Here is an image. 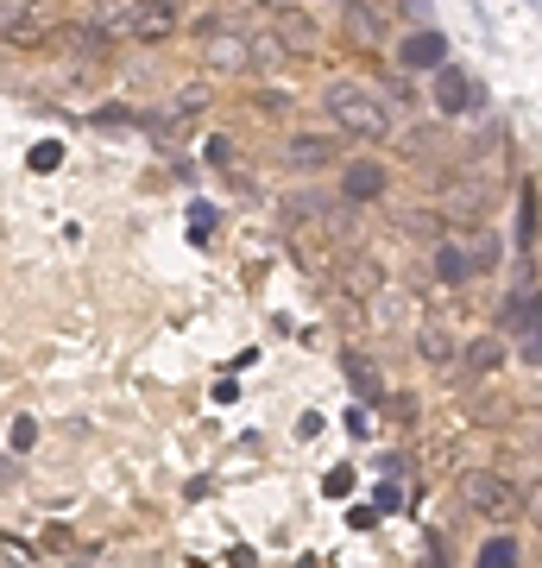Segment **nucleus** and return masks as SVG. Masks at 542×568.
<instances>
[{
	"instance_id": "f257e3e1",
	"label": "nucleus",
	"mask_w": 542,
	"mask_h": 568,
	"mask_svg": "<svg viewBox=\"0 0 542 568\" xmlns=\"http://www.w3.org/2000/svg\"><path fill=\"white\" fill-rule=\"evenodd\" d=\"M328 121H341V133H360V140H379L385 126V102L360 82H328Z\"/></svg>"
},
{
	"instance_id": "f03ea898",
	"label": "nucleus",
	"mask_w": 542,
	"mask_h": 568,
	"mask_svg": "<svg viewBox=\"0 0 542 568\" xmlns=\"http://www.w3.org/2000/svg\"><path fill=\"white\" fill-rule=\"evenodd\" d=\"M467 506L480 511V518H492V525H511L523 511V493L504 480V474H467Z\"/></svg>"
},
{
	"instance_id": "7ed1b4c3",
	"label": "nucleus",
	"mask_w": 542,
	"mask_h": 568,
	"mask_svg": "<svg viewBox=\"0 0 542 568\" xmlns=\"http://www.w3.org/2000/svg\"><path fill=\"white\" fill-rule=\"evenodd\" d=\"M171 26H177V13H171V7H158V0H140V7H126V32H133V39H145V44L171 39Z\"/></svg>"
},
{
	"instance_id": "20e7f679",
	"label": "nucleus",
	"mask_w": 542,
	"mask_h": 568,
	"mask_svg": "<svg viewBox=\"0 0 542 568\" xmlns=\"http://www.w3.org/2000/svg\"><path fill=\"white\" fill-rule=\"evenodd\" d=\"M278 39H284V51H297V58H316L321 51V32L309 26V13H297V7L278 13Z\"/></svg>"
},
{
	"instance_id": "39448f33",
	"label": "nucleus",
	"mask_w": 542,
	"mask_h": 568,
	"mask_svg": "<svg viewBox=\"0 0 542 568\" xmlns=\"http://www.w3.org/2000/svg\"><path fill=\"white\" fill-rule=\"evenodd\" d=\"M436 108H442V114H467V108H473V82H467L461 70H436Z\"/></svg>"
},
{
	"instance_id": "423d86ee",
	"label": "nucleus",
	"mask_w": 542,
	"mask_h": 568,
	"mask_svg": "<svg viewBox=\"0 0 542 568\" xmlns=\"http://www.w3.org/2000/svg\"><path fill=\"white\" fill-rule=\"evenodd\" d=\"M44 39V7H7V44H39Z\"/></svg>"
},
{
	"instance_id": "0eeeda50",
	"label": "nucleus",
	"mask_w": 542,
	"mask_h": 568,
	"mask_svg": "<svg viewBox=\"0 0 542 568\" xmlns=\"http://www.w3.org/2000/svg\"><path fill=\"white\" fill-rule=\"evenodd\" d=\"M341 190H347V203H372V196L385 190V171H379V164H347Z\"/></svg>"
},
{
	"instance_id": "6e6552de",
	"label": "nucleus",
	"mask_w": 542,
	"mask_h": 568,
	"mask_svg": "<svg viewBox=\"0 0 542 568\" xmlns=\"http://www.w3.org/2000/svg\"><path fill=\"white\" fill-rule=\"evenodd\" d=\"M436 265H442V278H448V284H461L467 272L480 265V253H473V241H467V246H454V241H448L442 253H436Z\"/></svg>"
},
{
	"instance_id": "1a4fd4ad",
	"label": "nucleus",
	"mask_w": 542,
	"mask_h": 568,
	"mask_svg": "<svg viewBox=\"0 0 542 568\" xmlns=\"http://www.w3.org/2000/svg\"><path fill=\"white\" fill-rule=\"evenodd\" d=\"M208 63H234V70H246V63H253V44H246V39H222V32H215V39H208Z\"/></svg>"
},
{
	"instance_id": "9d476101",
	"label": "nucleus",
	"mask_w": 542,
	"mask_h": 568,
	"mask_svg": "<svg viewBox=\"0 0 542 568\" xmlns=\"http://www.w3.org/2000/svg\"><path fill=\"white\" fill-rule=\"evenodd\" d=\"M417 354H422V361H436V366L454 361V342H448V328H442V323H429V328L417 335Z\"/></svg>"
},
{
	"instance_id": "9b49d317",
	"label": "nucleus",
	"mask_w": 542,
	"mask_h": 568,
	"mask_svg": "<svg viewBox=\"0 0 542 568\" xmlns=\"http://www.w3.org/2000/svg\"><path fill=\"white\" fill-rule=\"evenodd\" d=\"M442 58V39H436V32H417V39L403 44V63H410V70H422V63H436Z\"/></svg>"
},
{
	"instance_id": "f8f14e48",
	"label": "nucleus",
	"mask_w": 542,
	"mask_h": 568,
	"mask_svg": "<svg viewBox=\"0 0 542 568\" xmlns=\"http://www.w3.org/2000/svg\"><path fill=\"white\" fill-rule=\"evenodd\" d=\"M335 159V140H290V164H328Z\"/></svg>"
},
{
	"instance_id": "ddd939ff",
	"label": "nucleus",
	"mask_w": 542,
	"mask_h": 568,
	"mask_svg": "<svg viewBox=\"0 0 542 568\" xmlns=\"http://www.w3.org/2000/svg\"><path fill=\"white\" fill-rule=\"evenodd\" d=\"M347 32H354V44H379L385 39V20L372 26V13H366V7H354V13H347Z\"/></svg>"
},
{
	"instance_id": "4468645a",
	"label": "nucleus",
	"mask_w": 542,
	"mask_h": 568,
	"mask_svg": "<svg viewBox=\"0 0 542 568\" xmlns=\"http://www.w3.org/2000/svg\"><path fill=\"white\" fill-rule=\"evenodd\" d=\"M480 568H518V544H511V537H492V544L480 549Z\"/></svg>"
},
{
	"instance_id": "2eb2a0df",
	"label": "nucleus",
	"mask_w": 542,
	"mask_h": 568,
	"mask_svg": "<svg viewBox=\"0 0 542 568\" xmlns=\"http://www.w3.org/2000/svg\"><path fill=\"white\" fill-rule=\"evenodd\" d=\"M499 361H504L499 342H473V347H467V366H473V373H492Z\"/></svg>"
},
{
	"instance_id": "dca6fc26",
	"label": "nucleus",
	"mask_w": 542,
	"mask_h": 568,
	"mask_svg": "<svg viewBox=\"0 0 542 568\" xmlns=\"http://www.w3.org/2000/svg\"><path fill=\"white\" fill-rule=\"evenodd\" d=\"M32 436H39V424L32 417H13V448H32Z\"/></svg>"
},
{
	"instance_id": "f3484780",
	"label": "nucleus",
	"mask_w": 542,
	"mask_h": 568,
	"mask_svg": "<svg viewBox=\"0 0 542 568\" xmlns=\"http://www.w3.org/2000/svg\"><path fill=\"white\" fill-rule=\"evenodd\" d=\"M523 354H530V361H542V328L530 335V342H523Z\"/></svg>"
},
{
	"instance_id": "a211bd4d",
	"label": "nucleus",
	"mask_w": 542,
	"mask_h": 568,
	"mask_svg": "<svg viewBox=\"0 0 542 568\" xmlns=\"http://www.w3.org/2000/svg\"><path fill=\"white\" fill-rule=\"evenodd\" d=\"M158 7H171V13H183V7H190V0H158Z\"/></svg>"
},
{
	"instance_id": "6ab92c4d",
	"label": "nucleus",
	"mask_w": 542,
	"mask_h": 568,
	"mask_svg": "<svg viewBox=\"0 0 542 568\" xmlns=\"http://www.w3.org/2000/svg\"><path fill=\"white\" fill-rule=\"evenodd\" d=\"M536 7H542V0H536Z\"/></svg>"
}]
</instances>
